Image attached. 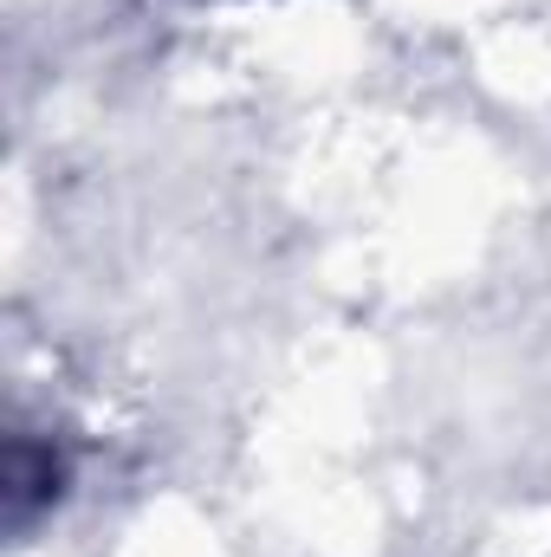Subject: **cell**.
<instances>
[{"label": "cell", "mask_w": 551, "mask_h": 557, "mask_svg": "<svg viewBox=\"0 0 551 557\" xmlns=\"http://www.w3.org/2000/svg\"><path fill=\"white\" fill-rule=\"evenodd\" d=\"M46 486L52 493L65 486L59 454L52 447H33V441H13V454H7V512H13V525L33 519V499H46Z\"/></svg>", "instance_id": "obj_1"}]
</instances>
